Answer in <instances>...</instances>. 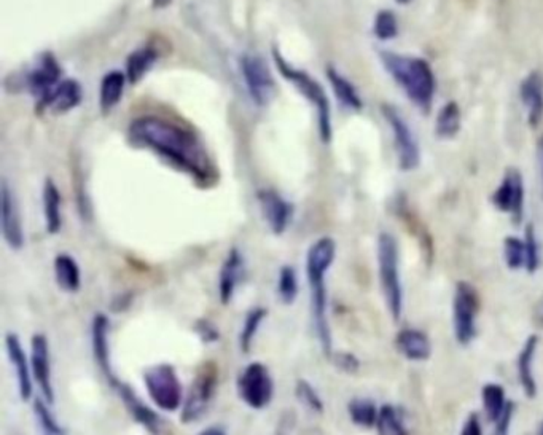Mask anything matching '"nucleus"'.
<instances>
[{"mask_svg": "<svg viewBox=\"0 0 543 435\" xmlns=\"http://www.w3.org/2000/svg\"><path fill=\"white\" fill-rule=\"evenodd\" d=\"M128 136L133 144L146 147L200 182H208L212 174L208 153L193 132L179 124L155 115L136 118Z\"/></svg>", "mask_w": 543, "mask_h": 435, "instance_id": "1", "label": "nucleus"}, {"mask_svg": "<svg viewBox=\"0 0 543 435\" xmlns=\"http://www.w3.org/2000/svg\"><path fill=\"white\" fill-rule=\"evenodd\" d=\"M334 258L336 242L330 236H322L307 249V277L311 294V318L317 341L327 358L334 354V339L328 321L327 275Z\"/></svg>", "mask_w": 543, "mask_h": 435, "instance_id": "2", "label": "nucleus"}, {"mask_svg": "<svg viewBox=\"0 0 543 435\" xmlns=\"http://www.w3.org/2000/svg\"><path fill=\"white\" fill-rule=\"evenodd\" d=\"M379 59L394 82L421 111H431L437 91L432 66L419 56L400 55L389 50L379 51Z\"/></svg>", "mask_w": 543, "mask_h": 435, "instance_id": "3", "label": "nucleus"}, {"mask_svg": "<svg viewBox=\"0 0 543 435\" xmlns=\"http://www.w3.org/2000/svg\"><path fill=\"white\" fill-rule=\"evenodd\" d=\"M378 271L386 306L394 321L404 314V285L400 279V248L397 238L383 231L377 242Z\"/></svg>", "mask_w": 543, "mask_h": 435, "instance_id": "4", "label": "nucleus"}, {"mask_svg": "<svg viewBox=\"0 0 543 435\" xmlns=\"http://www.w3.org/2000/svg\"><path fill=\"white\" fill-rule=\"evenodd\" d=\"M272 56H274V64L280 72V76L284 77L287 82L292 83L293 86L301 93V96L307 97V101L313 104L316 113H317L319 136H321L322 142L328 144L334 138V126H332V107H330L327 93L322 88L321 83L309 76L307 72L297 69V68H293L292 64H289L278 50L272 51Z\"/></svg>", "mask_w": 543, "mask_h": 435, "instance_id": "5", "label": "nucleus"}, {"mask_svg": "<svg viewBox=\"0 0 543 435\" xmlns=\"http://www.w3.org/2000/svg\"><path fill=\"white\" fill-rule=\"evenodd\" d=\"M142 378L150 401L160 412L175 413L182 410L185 393L177 368L173 364L160 362L150 366L142 375Z\"/></svg>", "mask_w": 543, "mask_h": 435, "instance_id": "6", "label": "nucleus"}, {"mask_svg": "<svg viewBox=\"0 0 543 435\" xmlns=\"http://www.w3.org/2000/svg\"><path fill=\"white\" fill-rule=\"evenodd\" d=\"M453 331L454 339L462 346L474 343L478 335V313L480 295L475 285L468 281H459L453 294Z\"/></svg>", "mask_w": 543, "mask_h": 435, "instance_id": "7", "label": "nucleus"}, {"mask_svg": "<svg viewBox=\"0 0 543 435\" xmlns=\"http://www.w3.org/2000/svg\"><path fill=\"white\" fill-rule=\"evenodd\" d=\"M218 387V367L214 362H204L196 373L182 405L181 421L183 424L200 421L208 413Z\"/></svg>", "mask_w": 543, "mask_h": 435, "instance_id": "8", "label": "nucleus"}, {"mask_svg": "<svg viewBox=\"0 0 543 435\" xmlns=\"http://www.w3.org/2000/svg\"><path fill=\"white\" fill-rule=\"evenodd\" d=\"M236 391L241 402L252 410L270 407L276 391L270 368L258 360L247 364L237 376Z\"/></svg>", "mask_w": 543, "mask_h": 435, "instance_id": "9", "label": "nucleus"}, {"mask_svg": "<svg viewBox=\"0 0 543 435\" xmlns=\"http://www.w3.org/2000/svg\"><path fill=\"white\" fill-rule=\"evenodd\" d=\"M381 112H383L384 120L387 122L392 134H394V147L397 153L398 168L405 173L414 171L421 163L418 139L411 130L406 118L394 105L383 104Z\"/></svg>", "mask_w": 543, "mask_h": 435, "instance_id": "10", "label": "nucleus"}, {"mask_svg": "<svg viewBox=\"0 0 543 435\" xmlns=\"http://www.w3.org/2000/svg\"><path fill=\"white\" fill-rule=\"evenodd\" d=\"M239 70L252 103L258 107H265L272 103V97L276 96V80L265 59L262 56L245 53L239 58Z\"/></svg>", "mask_w": 543, "mask_h": 435, "instance_id": "11", "label": "nucleus"}, {"mask_svg": "<svg viewBox=\"0 0 543 435\" xmlns=\"http://www.w3.org/2000/svg\"><path fill=\"white\" fill-rule=\"evenodd\" d=\"M63 69L51 51H43L37 58L34 66L26 72V88L35 99L37 111H40L51 91L61 82Z\"/></svg>", "mask_w": 543, "mask_h": 435, "instance_id": "12", "label": "nucleus"}, {"mask_svg": "<svg viewBox=\"0 0 543 435\" xmlns=\"http://www.w3.org/2000/svg\"><path fill=\"white\" fill-rule=\"evenodd\" d=\"M491 201L495 209L503 214H509L515 223H521L524 217V201H526V190H524V180L518 169L510 168L503 174L501 184L497 186Z\"/></svg>", "mask_w": 543, "mask_h": 435, "instance_id": "13", "label": "nucleus"}, {"mask_svg": "<svg viewBox=\"0 0 543 435\" xmlns=\"http://www.w3.org/2000/svg\"><path fill=\"white\" fill-rule=\"evenodd\" d=\"M111 389L119 394L120 401L125 405L126 412L133 418L134 421L146 429L150 435H167V424L161 414L147 405L146 402L140 399L133 387L119 380Z\"/></svg>", "mask_w": 543, "mask_h": 435, "instance_id": "14", "label": "nucleus"}, {"mask_svg": "<svg viewBox=\"0 0 543 435\" xmlns=\"http://www.w3.org/2000/svg\"><path fill=\"white\" fill-rule=\"evenodd\" d=\"M0 225L8 248L12 250H22L26 244L22 209L7 180H2V186H0Z\"/></svg>", "mask_w": 543, "mask_h": 435, "instance_id": "15", "label": "nucleus"}, {"mask_svg": "<svg viewBox=\"0 0 543 435\" xmlns=\"http://www.w3.org/2000/svg\"><path fill=\"white\" fill-rule=\"evenodd\" d=\"M31 368L34 383L39 386L43 399L49 403H55L56 394L51 372V354H49V337L45 333H34L31 339Z\"/></svg>", "mask_w": 543, "mask_h": 435, "instance_id": "16", "label": "nucleus"}, {"mask_svg": "<svg viewBox=\"0 0 543 435\" xmlns=\"http://www.w3.org/2000/svg\"><path fill=\"white\" fill-rule=\"evenodd\" d=\"M257 200L266 225L272 230V235H284L290 227L293 214H295V207L292 203L272 188L260 190L257 194Z\"/></svg>", "mask_w": 543, "mask_h": 435, "instance_id": "17", "label": "nucleus"}, {"mask_svg": "<svg viewBox=\"0 0 543 435\" xmlns=\"http://www.w3.org/2000/svg\"><path fill=\"white\" fill-rule=\"evenodd\" d=\"M111 319L102 313L96 314L91 321V351L98 366L99 372L102 373L107 383L113 386L119 376L113 372L111 354Z\"/></svg>", "mask_w": 543, "mask_h": 435, "instance_id": "18", "label": "nucleus"}, {"mask_svg": "<svg viewBox=\"0 0 543 435\" xmlns=\"http://www.w3.org/2000/svg\"><path fill=\"white\" fill-rule=\"evenodd\" d=\"M5 348H7L8 360L13 367L14 375H16L18 394H20L22 401H31L34 395V376H32V368H31V358L24 349L18 333H13V331L7 333Z\"/></svg>", "mask_w": 543, "mask_h": 435, "instance_id": "19", "label": "nucleus"}, {"mask_svg": "<svg viewBox=\"0 0 543 435\" xmlns=\"http://www.w3.org/2000/svg\"><path fill=\"white\" fill-rule=\"evenodd\" d=\"M245 260L243 252L237 248H231L223 260L218 271V300L222 304H230L236 295L237 287L245 281Z\"/></svg>", "mask_w": 543, "mask_h": 435, "instance_id": "20", "label": "nucleus"}, {"mask_svg": "<svg viewBox=\"0 0 543 435\" xmlns=\"http://www.w3.org/2000/svg\"><path fill=\"white\" fill-rule=\"evenodd\" d=\"M539 345H540L539 335L532 333L522 343L521 351H520L518 359H516L518 380H520V385H521L522 393H524V395L528 399H536L537 395V380L534 366H536Z\"/></svg>", "mask_w": 543, "mask_h": 435, "instance_id": "21", "label": "nucleus"}, {"mask_svg": "<svg viewBox=\"0 0 543 435\" xmlns=\"http://www.w3.org/2000/svg\"><path fill=\"white\" fill-rule=\"evenodd\" d=\"M84 101V88L76 78H64L58 83L55 90L51 91L49 99L45 101L40 111H49L53 113H67L74 111Z\"/></svg>", "mask_w": 543, "mask_h": 435, "instance_id": "22", "label": "nucleus"}, {"mask_svg": "<svg viewBox=\"0 0 543 435\" xmlns=\"http://www.w3.org/2000/svg\"><path fill=\"white\" fill-rule=\"evenodd\" d=\"M396 346L405 359L411 362H425L432 356V341L429 335L413 327H406L398 331Z\"/></svg>", "mask_w": 543, "mask_h": 435, "instance_id": "23", "label": "nucleus"}, {"mask_svg": "<svg viewBox=\"0 0 543 435\" xmlns=\"http://www.w3.org/2000/svg\"><path fill=\"white\" fill-rule=\"evenodd\" d=\"M521 101L528 112V123L537 128L543 122V77L540 72H530L520 85Z\"/></svg>", "mask_w": 543, "mask_h": 435, "instance_id": "24", "label": "nucleus"}, {"mask_svg": "<svg viewBox=\"0 0 543 435\" xmlns=\"http://www.w3.org/2000/svg\"><path fill=\"white\" fill-rule=\"evenodd\" d=\"M63 196L53 179L45 180L43 186V217L49 235H58L63 230Z\"/></svg>", "mask_w": 543, "mask_h": 435, "instance_id": "25", "label": "nucleus"}, {"mask_svg": "<svg viewBox=\"0 0 543 435\" xmlns=\"http://www.w3.org/2000/svg\"><path fill=\"white\" fill-rule=\"evenodd\" d=\"M158 59H160V50L155 45H144L140 49L134 50L133 53L126 58L125 74L128 77V83L131 85L139 83Z\"/></svg>", "mask_w": 543, "mask_h": 435, "instance_id": "26", "label": "nucleus"}, {"mask_svg": "<svg viewBox=\"0 0 543 435\" xmlns=\"http://www.w3.org/2000/svg\"><path fill=\"white\" fill-rule=\"evenodd\" d=\"M58 287L67 294H77L82 289V269L70 254H58L53 263Z\"/></svg>", "mask_w": 543, "mask_h": 435, "instance_id": "27", "label": "nucleus"}, {"mask_svg": "<svg viewBox=\"0 0 543 435\" xmlns=\"http://www.w3.org/2000/svg\"><path fill=\"white\" fill-rule=\"evenodd\" d=\"M128 77L121 70H111L105 74L99 86V107L104 113L113 111L125 95Z\"/></svg>", "mask_w": 543, "mask_h": 435, "instance_id": "28", "label": "nucleus"}, {"mask_svg": "<svg viewBox=\"0 0 543 435\" xmlns=\"http://www.w3.org/2000/svg\"><path fill=\"white\" fill-rule=\"evenodd\" d=\"M327 78L330 85H332L334 96L344 107H348V109L354 112L362 111L363 99L355 88L354 83L348 80L346 77L343 76L342 72H338L332 66L327 68Z\"/></svg>", "mask_w": 543, "mask_h": 435, "instance_id": "29", "label": "nucleus"}, {"mask_svg": "<svg viewBox=\"0 0 543 435\" xmlns=\"http://www.w3.org/2000/svg\"><path fill=\"white\" fill-rule=\"evenodd\" d=\"M266 318H268V310L265 306H254L247 311L243 325H241V331H239V337H237L241 352L249 354L252 351L254 341L257 339L258 331L262 329Z\"/></svg>", "mask_w": 543, "mask_h": 435, "instance_id": "30", "label": "nucleus"}, {"mask_svg": "<svg viewBox=\"0 0 543 435\" xmlns=\"http://www.w3.org/2000/svg\"><path fill=\"white\" fill-rule=\"evenodd\" d=\"M462 126V112L459 104L446 103L435 118V136L439 139H453L459 134Z\"/></svg>", "mask_w": 543, "mask_h": 435, "instance_id": "31", "label": "nucleus"}, {"mask_svg": "<svg viewBox=\"0 0 543 435\" xmlns=\"http://www.w3.org/2000/svg\"><path fill=\"white\" fill-rule=\"evenodd\" d=\"M510 399H507L505 389L499 383H486L481 389V402H483V412L486 414V420L494 424L503 410L507 407Z\"/></svg>", "mask_w": 543, "mask_h": 435, "instance_id": "32", "label": "nucleus"}, {"mask_svg": "<svg viewBox=\"0 0 543 435\" xmlns=\"http://www.w3.org/2000/svg\"><path fill=\"white\" fill-rule=\"evenodd\" d=\"M348 414L357 428H377L379 407L367 397H354L348 403Z\"/></svg>", "mask_w": 543, "mask_h": 435, "instance_id": "33", "label": "nucleus"}, {"mask_svg": "<svg viewBox=\"0 0 543 435\" xmlns=\"http://www.w3.org/2000/svg\"><path fill=\"white\" fill-rule=\"evenodd\" d=\"M375 429L378 435H410L400 410L390 403H384L379 407V416Z\"/></svg>", "mask_w": 543, "mask_h": 435, "instance_id": "34", "label": "nucleus"}, {"mask_svg": "<svg viewBox=\"0 0 543 435\" xmlns=\"http://www.w3.org/2000/svg\"><path fill=\"white\" fill-rule=\"evenodd\" d=\"M279 302L286 306L297 302L299 294L298 273L292 265H284L279 268L278 284H276Z\"/></svg>", "mask_w": 543, "mask_h": 435, "instance_id": "35", "label": "nucleus"}, {"mask_svg": "<svg viewBox=\"0 0 543 435\" xmlns=\"http://www.w3.org/2000/svg\"><path fill=\"white\" fill-rule=\"evenodd\" d=\"M51 403L45 401L43 397L34 402V414L37 424L40 428L42 435H67V430L63 424L56 420L55 414L49 408Z\"/></svg>", "mask_w": 543, "mask_h": 435, "instance_id": "36", "label": "nucleus"}, {"mask_svg": "<svg viewBox=\"0 0 543 435\" xmlns=\"http://www.w3.org/2000/svg\"><path fill=\"white\" fill-rule=\"evenodd\" d=\"M295 397L311 413L322 414L325 412V403L322 401L321 394L305 378H298L295 383Z\"/></svg>", "mask_w": 543, "mask_h": 435, "instance_id": "37", "label": "nucleus"}, {"mask_svg": "<svg viewBox=\"0 0 543 435\" xmlns=\"http://www.w3.org/2000/svg\"><path fill=\"white\" fill-rule=\"evenodd\" d=\"M524 246H526V267L524 269L530 275H536L540 265H542V254H540V242L537 236L536 227L530 223L524 231Z\"/></svg>", "mask_w": 543, "mask_h": 435, "instance_id": "38", "label": "nucleus"}, {"mask_svg": "<svg viewBox=\"0 0 543 435\" xmlns=\"http://www.w3.org/2000/svg\"><path fill=\"white\" fill-rule=\"evenodd\" d=\"M373 34L381 41L396 39L398 35L397 14L390 10H379L373 21Z\"/></svg>", "mask_w": 543, "mask_h": 435, "instance_id": "39", "label": "nucleus"}, {"mask_svg": "<svg viewBox=\"0 0 543 435\" xmlns=\"http://www.w3.org/2000/svg\"><path fill=\"white\" fill-rule=\"evenodd\" d=\"M503 262L510 269H521L526 267L524 240L516 236H507L503 240Z\"/></svg>", "mask_w": 543, "mask_h": 435, "instance_id": "40", "label": "nucleus"}, {"mask_svg": "<svg viewBox=\"0 0 543 435\" xmlns=\"http://www.w3.org/2000/svg\"><path fill=\"white\" fill-rule=\"evenodd\" d=\"M330 359L334 362V367L338 370H342L343 373H348V375H354V373L361 370V360L359 358L352 354V352L340 351L334 352L330 356Z\"/></svg>", "mask_w": 543, "mask_h": 435, "instance_id": "41", "label": "nucleus"}, {"mask_svg": "<svg viewBox=\"0 0 543 435\" xmlns=\"http://www.w3.org/2000/svg\"><path fill=\"white\" fill-rule=\"evenodd\" d=\"M196 335L201 339L204 343H217L220 340V331L217 329L214 322L208 319H198L195 324Z\"/></svg>", "mask_w": 543, "mask_h": 435, "instance_id": "42", "label": "nucleus"}, {"mask_svg": "<svg viewBox=\"0 0 543 435\" xmlns=\"http://www.w3.org/2000/svg\"><path fill=\"white\" fill-rule=\"evenodd\" d=\"M516 405L515 402L509 401L507 407L501 414V418L494 422V434L493 435H510L512 432V422L515 418Z\"/></svg>", "mask_w": 543, "mask_h": 435, "instance_id": "43", "label": "nucleus"}, {"mask_svg": "<svg viewBox=\"0 0 543 435\" xmlns=\"http://www.w3.org/2000/svg\"><path fill=\"white\" fill-rule=\"evenodd\" d=\"M459 435H485L483 426H481V418L478 413H470L466 418V421L460 428Z\"/></svg>", "mask_w": 543, "mask_h": 435, "instance_id": "44", "label": "nucleus"}, {"mask_svg": "<svg viewBox=\"0 0 543 435\" xmlns=\"http://www.w3.org/2000/svg\"><path fill=\"white\" fill-rule=\"evenodd\" d=\"M537 159H539V168H540V177H542V194H543V136L537 142Z\"/></svg>", "mask_w": 543, "mask_h": 435, "instance_id": "45", "label": "nucleus"}, {"mask_svg": "<svg viewBox=\"0 0 543 435\" xmlns=\"http://www.w3.org/2000/svg\"><path fill=\"white\" fill-rule=\"evenodd\" d=\"M198 435H227V432L222 428H218V426H210V428L201 430Z\"/></svg>", "mask_w": 543, "mask_h": 435, "instance_id": "46", "label": "nucleus"}, {"mask_svg": "<svg viewBox=\"0 0 543 435\" xmlns=\"http://www.w3.org/2000/svg\"><path fill=\"white\" fill-rule=\"evenodd\" d=\"M169 2H171V0H155V7H156V8L166 7V5H169Z\"/></svg>", "mask_w": 543, "mask_h": 435, "instance_id": "47", "label": "nucleus"}, {"mask_svg": "<svg viewBox=\"0 0 543 435\" xmlns=\"http://www.w3.org/2000/svg\"><path fill=\"white\" fill-rule=\"evenodd\" d=\"M396 2L400 4V5H406V4H410V2H413V0H396Z\"/></svg>", "mask_w": 543, "mask_h": 435, "instance_id": "48", "label": "nucleus"}, {"mask_svg": "<svg viewBox=\"0 0 543 435\" xmlns=\"http://www.w3.org/2000/svg\"><path fill=\"white\" fill-rule=\"evenodd\" d=\"M537 435H543V421L540 422V426L537 429Z\"/></svg>", "mask_w": 543, "mask_h": 435, "instance_id": "49", "label": "nucleus"}]
</instances>
